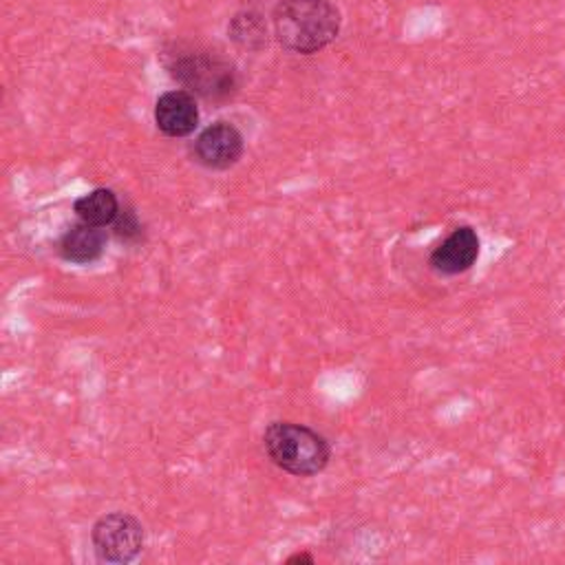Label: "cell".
<instances>
[{
	"mask_svg": "<svg viewBox=\"0 0 565 565\" xmlns=\"http://www.w3.org/2000/svg\"><path fill=\"white\" fill-rule=\"evenodd\" d=\"M340 9L331 0H280L271 26L285 51L311 55L329 46L340 33Z\"/></svg>",
	"mask_w": 565,
	"mask_h": 565,
	"instance_id": "1",
	"label": "cell"
},
{
	"mask_svg": "<svg viewBox=\"0 0 565 565\" xmlns=\"http://www.w3.org/2000/svg\"><path fill=\"white\" fill-rule=\"evenodd\" d=\"M267 457L285 472L296 477H313L329 466V439L296 422H271L263 433Z\"/></svg>",
	"mask_w": 565,
	"mask_h": 565,
	"instance_id": "2",
	"label": "cell"
},
{
	"mask_svg": "<svg viewBox=\"0 0 565 565\" xmlns=\"http://www.w3.org/2000/svg\"><path fill=\"white\" fill-rule=\"evenodd\" d=\"M170 75L207 102H225L238 90L236 68L230 60L210 51H183L168 62Z\"/></svg>",
	"mask_w": 565,
	"mask_h": 565,
	"instance_id": "3",
	"label": "cell"
},
{
	"mask_svg": "<svg viewBox=\"0 0 565 565\" xmlns=\"http://www.w3.org/2000/svg\"><path fill=\"white\" fill-rule=\"evenodd\" d=\"M93 550L104 563H130L146 543L143 525L128 512H110L95 521L90 530Z\"/></svg>",
	"mask_w": 565,
	"mask_h": 565,
	"instance_id": "4",
	"label": "cell"
},
{
	"mask_svg": "<svg viewBox=\"0 0 565 565\" xmlns=\"http://www.w3.org/2000/svg\"><path fill=\"white\" fill-rule=\"evenodd\" d=\"M243 148V135L234 124L214 121L199 132L194 141V157L210 170H227L241 159Z\"/></svg>",
	"mask_w": 565,
	"mask_h": 565,
	"instance_id": "5",
	"label": "cell"
},
{
	"mask_svg": "<svg viewBox=\"0 0 565 565\" xmlns=\"http://www.w3.org/2000/svg\"><path fill=\"white\" fill-rule=\"evenodd\" d=\"M481 241L475 227H455L428 256V265L439 276H457L468 271L479 258Z\"/></svg>",
	"mask_w": 565,
	"mask_h": 565,
	"instance_id": "6",
	"label": "cell"
},
{
	"mask_svg": "<svg viewBox=\"0 0 565 565\" xmlns=\"http://www.w3.org/2000/svg\"><path fill=\"white\" fill-rule=\"evenodd\" d=\"M154 124L166 137H188L199 126V106L188 90H168L154 104Z\"/></svg>",
	"mask_w": 565,
	"mask_h": 565,
	"instance_id": "7",
	"label": "cell"
},
{
	"mask_svg": "<svg viewBox=\"0 0 565 565\" xmlns=\"http://www.w3.org/2000/svg\"><path fill=\"white\" fill-rule=\"evenodd\" d=\"M106 249V234L97 225H88L84 221L71 225L57 241V254L66 263L88 265L95 263Z\"/></svg>",
	"mask_w": 565,
	"mask_h": 565,
	"instance_id": "8",
	"label": "cell"
},
{
	"mask_svg": "<svg viewBox=\"0 0 565 565\" xmlns=\"http://www.w3.org/2000/svg\"><path fill=\"white\" fill-rule=\"evenodd\" d=\"M119 210L121 205L110 188H95L73 203V212L77 214V218L97 227L110 225L117 218Z\"/></svg>",
	"mask_w": 565,
	"mask_h": 565,
	"instance_id": "9",
	"label": "cell"
},
{
	"mask_svg": "<svg viewBox=\"0 0 565 565\" xmlns=\"http://www.w3.org/2000/svg\"><path fill=\"white\" fill-rule=\"evenodd\" d=\"M230 40L245 51H260L267 46V22L260 11L243 9L227 24Z\"/></svg>",
	"mask_w": 565,
	"mask_h": 565,
	"instance_id": "10",
	"label": "cell"
},
{
	"mask_svg": "<svg viewBox=\"0 0 565 565\" xmlns=\"http://www.w3.org/2000/svg\"><path fill=\"white\" fill-rule=\"evenodd\" d=\"M113 232L126 245H137L143 241V225L130 205H124L119 210L117 218L113 221Z\"/></svg>",
	"mask_w": 565,
	"mask_h": 565,
	"instance_id": "11",
	"label": "cell"
},
{
	"mask_svg": "<svg viewBox=\"0 0 565 565\" xmlns=\"http://www.w3.org/2000/svg\"><path fill=\"white\" fill-rule=\"evenodd\" d=\"M285 563H289V565H294V563H307V565H311V563H313V556L307 554V552H296V554H291Z\"/></svg>",
	"mask_w": 565,
	"mask_h": 565,
	"instance_id": "12",
	"label": "cell"
}]
</instances>
